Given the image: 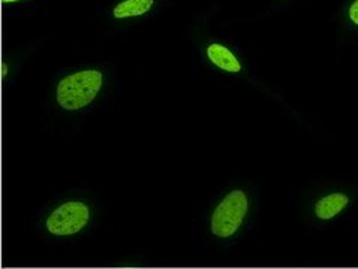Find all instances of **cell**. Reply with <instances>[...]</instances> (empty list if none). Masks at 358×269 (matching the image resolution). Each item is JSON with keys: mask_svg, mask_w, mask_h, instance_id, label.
<instances>
[{"mask_svg": "<svg viewBox=\"0 0 358 269\" xmlns=\"http://www.w3.org/2000/svg\"><path fill=\"white\" fill-rule=\"evenodd\" d=\"M103 84L102 72L78 70L63 78L56 87V100L66 111H80L96 99Z\"/></svg>", "mask_w": 358, "mask_h": 269, "instance_id": "1", "label": "cell"}, {"mask_svg": "<svg viewBox=\"0 0 358 269\" xmlns=\"http://www.w3.org/2000/svg\"><path fill=\"white\" fill-rule=\"evenodd\" d=\"M348 18L355 27H358V0H354V2L351 3V6L348 9Z\"/></svg>", "mask_w": 358, "mask_h": 269, "instance_id": "7", "label": "cell"}, {"mask_svg": "<svg viewBox=\"0 0 358 269\" xmlns=\"http://www.w3.org/2000/svg\"><path fill=\"white\" fill-rule=\"evenodd\" d=\"M155 5V0H123L113 9V15L115 18H129L140 17L147 14Z\"/></svg>", "mask_w": 358, "mask_h": 269, "instance_id": "6", "label": "cell"}, {"mask_svg": "<svg viewBox=\"0 0 358 269\" xmlns=\"http://www.w3.org/2000/svg\"><path fill=\"white\" fill-rule=\"evenodd\" d=\"M206 56L213 66L224 72H229V74H238V72L243 69L238 57L228 47L222 44H210L206 48Z\"/></svg>", "mask_w": 358, "mask_h": 269, "instance_id": "5", "label": "cell"}, {"mask_svg": "<svg viewBox=\"0 0 358 269\" xmlns=\"http://www.w3.org/2000/svg\"><path fill=\"white\" fill-rule=\"evenodd\" d=\"M3 3H15V2H20V0H2Z\"/></svg>", "mask_w": 358, "mask_h": 269, "instance_id": "9", "label": "cell"}, {"mask_svg": "<svg viewBox=\"0 0 358 269\" xmlns=\"http://www.w3.org/2000/svg\"><path fill=\"white\" fill-rule=\"evenodd\" d=\"M351 203L350 196L343 192H333L322 196V198L315 203V215L322 222L334 220L336 217L341 215Z\"/></svg>", "mask_w": 358, "mask_h": 269, "instance_id": "4", "label": "cell"}, {"mask_svg": "<svg viewBox=\"0 0 358 269\" xmlns=\"http://www.w3.org/2000/svg\"><path fill=\"white\" fill-rule=\"evenodd\" d=\"M89 220V205L81 201H69L52 210L45 220V229L55 236H71L81 232Z\"/></svg>", "mask_w": 358, "mask_h": 269, "instance_id": "3", "label": "cell"}, {"mask_svg": "<svg viewBox=\"0 0 358 269\" xmlns=\"http://www.w3.org/2000/svg\"><path fill=\"white\" fill-rule=\"evenodd\" d=\"M249 213L248 194L240 190H231L217 203L210 220V231L219 240L233 238L241 226H243Z\"/></svg>", "mask_w": 358, "mask_h": 269, "instance_id": "2", "label": "cell"}, {"mask_svg": "<svg viewBox=\"0 0 358 269\" xmlns=\"http://www.w3.org/2000/svg\"><path fill=\"white\" fill-rule=\"evenodd\" d=\"M6 74H8V68H6V65H5V63H2V77L5 78V77H6Z\"/></svg>", "mask_w": 358, "mask_h": 269, "instance_id": "8", "label": "cell"}]
</instances>
